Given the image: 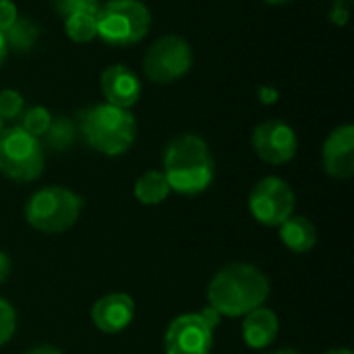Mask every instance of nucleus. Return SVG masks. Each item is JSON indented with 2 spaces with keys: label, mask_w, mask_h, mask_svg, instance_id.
I'll list each match as a JSON object with an SVG mask.
<instances>
[{
  "label": "nucleus",
  "mask_w": 354,
  "mask_h": 354,
  "mask_svg": "<svg viewBox=\"0 0 354 354\" xmlns=\"http://www.w3.org/2000/svg\"><path fill=\"white\" fill-rule=\"evenodd\" d=\"M270 278L251 263H228L207 286V307L220 317H245L263 307L270 297Z\"/></svg>",
  "instance_id": "obj_1"
},
{
  "label": "nucleus",
  "mask_w": 354,
  "mask_h": 354,
  "mask_svg": "<svg viewBox=\"0 0 354 354\" xmlns=\"http://www.w3.org/2000/svg\"><path fill=\"white\" fill-rule=\"evenodd\" d=\"M164 176L170 191L178 195H199L209 189L216 176V162L207 141L195 133L172 137L164 147Z\"/></svg>",
  "instance_id": "obj_2"
},
{
  "label": "nucleus",
  "mask_w": 354,
  "mask_h": 354,
  "mask_svg": "<svg viewBox=\"0 0 354 354\" xmlns=\"http://www.w3.org/2000/svg\"><path fill=\"white\" fill-rule=\"evenodd\" d=\"M73 122L87 147L110 158L129 151L137 137V120L131 110L106 102L79 110Z\"/></svg>",
  "instance_id": "obj_3"
},
{
  "label": "nucleus",
  "mask_w": 354,
  "mask_h": 354,
  "mask_svg": "<svg viewBox=\"0 0 354 354\" xmlns=\"http://www.w3.org/2000/svg\"><path fill=\"white\" fill-rule=\"evenodd\" d=\"M83 199L75 191L52 185L35 191L25 203V220L44 234H58L73 228L81 216Z\"/></svg>",
  "instance_id": "obj_4"
},
{
  "label": "nucleus",
  "mask_w": 354,
  "mask_h": 354,
  "mask_svg": "<svg viewBox=\"0 0 354 354\" xmlns=\"http://www.w3.org/2000/svg\"><path fill=\"white\" fill-rule=\"evenodd\" d=\"M151 27V12L141 0H108L97 10V37L110 48L139 44Z\"/></svg>",
  "instance_id": "obj_5"
},
{
  "label": "nucleus",
  "mask_w": 354,
  "mask_h": 354,
  "mask_svg": "<svg viewBox=\"0 0 354 354\" xmlns=\"http://www.w3.org/2000/svg\"><path fill=\"white\" fill-rule=\"evenodd\" d=\"M41 141L21 127L0 131V174L15 183H33L44 172Z\"/></svg>",
  "instance_id": "obj_6"
},
{
  "label": "nucleus",
  "mask_w": 354,
  "mask_h": 354,
  "mask_svg": "<svg viewBox=\"0 0 354 354\" xmlns=\"http://www.w3.org/2000/svg\"><path fill=\"white\" fill-rule=\"evenodd\" d=\"M193 66V48L180 35H162L143 56V73L158 85L183 79Z\"/></svg>",
  "instance_id": "obj_7"
},
{
  "label": "nucleus",
  "mask_w": 354,
  "mask_h": 354,
  "mask_svg": "<svg viewBox=\"0 0 354 354\" xmlns=\"http://www.w3.org/2000/svg\"><path fill=\"white\" fill-rule=\"evenodd\" d=\"M295 191L280 176H266L249 193V212L263 226H280L295 212Z\"/></svg>",
  "instance_id": "obj_8"
},
{
  "label": "nucleus",
  "mask_w": 354,
  "mask_h": 354,
  "mask_svg": "<svg viewBox=\"0 0 354 354\" xmlns=\"http://www.w3.org/2000/svg\"><path fill=\"white\" fill-rule=\"evenodd\" d=\"M214 328L199 313L174 317L164 334L166 354H212Z\"/></svg>",
  "instance_id": "obj_9"
},
{
  "label": "nucleus",
  "mask_w": 354,
  "mask_h": 354,
  "mask_svg": "<svg viewBox=\"0 0 354 354\" xmlns=\"http://www.w3.org/2000/svg\"><path fill=\"white\" fill-rule=\"evenodd\" d=\"M251 145L255 153L272 166L292 162L299 151L297 133L284 120H266L257 124L251 135Z\"/></svg>",
  "instance_id": "obj_10"
},
{
  "label": "nucleus",
  "mask_w": 354,
  "mask_h": 354,
  "mask_svg": "<svg viewBox=\"0 0 354 354\" xmlns=\"http://www.w3.org/2000/svg\"><path fill=\"white\" fill-rule=\"evenodd\" d=\"M324 168L336 180H348L354 174V127L340 124L336 127L322 149Z\"/></svg>",
  "instance_id": "obj_11"
},
{
  "label": "nucleus",
  "mask_w": 354,
  "mask_h": 354,
  "mask_svg": "<svg viewBox=\"0 0 354 354\" xmlns=\"http://www.w3.org/2000/svg\"><path fill=\"white\" fill-rule=\"evenodd\" d=\"M102 95L106 104L131 110L141 97V81L133 68L127 64H112L100 77Z\"/></svg>",
  "instance_id": "obj_12"
},
{
  "label": "nucleus",
  "mask_w": 354,
  "mask_h": 354,
  "mask_svg": "<svg viewBox=\"0 0 354 354\" xmlns=\"http://www.w3.org/2000/svg\"><path fill=\"white\" fill-rule=\"evenodd\" d=\"M135 301L124 292H110L97 299L91 307V322L104 334H118L127 330L135 317Z\"/></svg>",
  "instance_id": "obj_13"
},
{
  "label": "nucleus",
  "mask_w": 354,
  "mask_h": 354,
  "mask_svg": "<svg viewBox=\"0 0 354 354\" xmlns=\"http://www.w3.org/2000/svg\"><path fill=\"white\" fill-rule=\"evenodd\" d=\"M243 340L253 351H263L274 344L280 332L278 315L268 307H257L255 311L247 313L241 326Z\"/></svg>",
  "instance_id": "obj_14"
},
{
  "label": "nucleus",
  "mask_w": 354,
  "mask_h": 354,
  "mask_svg": "<svg viewBox=\"0 0 354 354\" xmlns=\"http://www.w3.org/2000/svg\"><path fill=\"white\" fill-rule=\"evenodd\" d=\"M278 228L282 245L297 255H305L317 245V228L305 216H290Z\"/></svg>",
  "instance_id": "obj_15"
},
{
  "label": "nucleus",
  "mask_w": 354,
  "mask_h": 354,
  "mask_svg": "<svg viewBox=\"0 0 354 354\" xmlns=\"http://www.w3.org/2000/svg\"><path fill=\"white\" fill-rule=\"evenodd\" d=\"M133 195L143 205H160L170 195V185L160 170H147L135 180Z\"/></svg>",
  "instance_id": "obj_16"
},
{
  "label": "nucleus",
  "mask_w": 354,
  "mask_h": 354,
  "mask_svg": "<svg viewBox=\"0 0 354 354\" xmlns=\"http://www.w3.org/2000/svg\"><path fill=\"white\" fill-rule=\"evenodd\" d=\"M2 35H4L8 52L12 50L17 54H25V52H29L35 46V41L39 37V27L31 19L19 17Z\"/></svg>",
  "instance_id": "obj_17"
},
{
  "label": "nucleus",
  "mask_w": 354,
  "mask_h": 354,
  "mask_svg": "<svg viewBox=\"0 0 354 354\" xmlns=\"http://www.w3.org/2000/svg\"><path fill=\"white\" fill-rule=\"evenodd\" d=\"M41 139H44L41 147H48L50 151H66L77 139L75 122L64 114L52 116V122Z\"/></svg>",
  "instance_id": "obj_18"
},
{
  "label": "nucleus",
  "mask_w": 354,
  "mask_h": 354,
  "mask_svg": "<svg viewBox=\"0 0 354 354\" xmlns=\"http://www.w3.org/2000/svg\"><path fill=\"white\" fill-rule=\"evenodd\" d=\"M64 31H66L68 39H73L77 44L95 39L97 37V12L83 10V12H75V15L66 17Z\"/></svg>",
  "instance_id": "obj_19"
},
{
  "label": "nucleus",
  "mask_w": 354,
  "mask_h": 354,
  "mask_svg": "<svg viewBox=\"0 0 354 354\" xmlns=\"http://www.w3.org/2000/svg\"><path fill=\"white\" fill-rule=\"evenodd\" d=\"M52 122V112L44 106H31V108H25L23 114H21V129H25L29 135L41 139L44 133L48 131Z\"/></svg>",
  "instance_id": "obj_20"
},
{
  "label": "nucleus",
  "mask_w": 354,
  "mask_h": 354,
  "mask_svg": "<svg viewBox=\"0 0 354 354\" xmlns=\"http://www.w3.org/2000/svg\"><path fill=\"white\" fill-rule=\"evenodd\" d=\"M23 110H25V97L17 89H2L0 91V118H2V122L21 118Z\"/></svg>",
  "instance_id": "obj_21"
},
{
  "label": "nucleus",
  "mask_w": 354,
  "mask_h": 354,
  "mask_svg": "<svg viewBox=\"0 0 354 354\" xmlns=\"http://www.w3.org/2000/svg\"><path fill=\"white\" fill-rule=\"evenodd\" d=\"M56 12L66 19L75 12H83V10H91V12H97L102 2L100 0H52Z\"/></svg>",
  "instance_id": "obj_22"
},
{
  "label": "nucleus",
  "mask_w": 354,
  "mask_h": 354,
  "mask_svg": "<svg viewBox=\"0 0 354 354\" xmlns=\"http://www.w3.org/2000/svg\"><path fill=\"white\" fill-rule=\"evenodd\" d=\"M17 330V313L6 299H0V346L10 342Z\"/></svg>",
  "instance_id": "obj_23"
},
{
  "label": "nucleus",
  "mask_w": 354,
  "mask_h": 354,
  "mask_svg": "<svg viewBox=\"0 0 354 354\" xmlns=\"http://www.w3.org/2000/svg\"><path fill=\"white\" fill-rule=\"evenodd\" d=\"M351 4H353V0H334L330 6V21L340 27L346 25L348 15H351Z\"/></svg>",
  "instance_id": "obj_24"
},
{
  "label": "nucleus",
  "mask_w": 354,
  "mask_h": 354,
  "mask_svg": "<svg viewBox=\"0 0 354 354\" xmlns=\"http://www.w3.org/2000/svg\"><path fill=\"white\" fill-rule=\"evenodd\" d=\"M19 19L17 4L12 0H0V31L4 33Z\"/></svg>",
  "instance_id": "obj_25"
},
{
  "label": "nucleus",
  "mask_w": 354,
  "mask_h": 354,
  "mask_svg": "<svg viewBox=\"0 0 354 354\" xmlns=\"http://www.w3.org/2000/svg\"><path fill=\"white\" fill-rule=\"evenodd\" d=\"M257 97H259V102H261L263 106H272V104L278 102L280 93H278V89L272 87V85H261V87L257 89Z\"/></svg>",
  "instance_id": "obj_26"
},
{
  "label": "nucleus",
  "mask_w": 354,
  "mask_h": 354,
  "mask_svg": "<svg viewBox=\"0 0 354 354\" xmlns=\"http://www.w3.org/2000/svg\"><path fill=\"white\" fill-rule=\"evenodd\" d=\"M8 274H10V259H8V255H6V253H2V251H0V284H2V282H6Z\"/></svg>",
  "instance_id": "obj_27"
},
{
  "label": "nucleus",
  "mask_w": 354,
  "mask_h": 354,
  "mask_svg": "<svg viewBox=\"0 0 354 354\" xmlns=\"http://www.w3.org/2000/svg\"><path fill=\"white\" fill-rule=\"evenodd\" d=\"M25 354H64L60 348L50 346V344H41V346H33L31 351H27Z\"/></svg>",
  "instance_id": "obj_28"
},
{
  "label": "nucleus",
  "mask_w": 354,
  "mask_h": 354,
  "mask_svg": "<svg viewBox=\"0 0 354 354\" xmlns=\"http://www.w3.org/2000/svg\"><path fill=\"white\" fill-rule=\"evenodd\" d=\"M6 56H8V48H6V41H4V35H2V31H0V66L4 64V60H6Z\"/></svg>",
  "instance_id": "obj_29"
},
{
  "label": "nucleus",
  "mask_w": 354,
  "mask_h": 354,
  "mask_svg": "<svg viewBox=\"0 0 354 354\" xmlns=\"http://www.w3.org/2000/svg\"><path fill=\"white\" fill-rule=\"evenodd\" d=\"M324 354H353L351 348H332V351H328V353Z\"/></svg>",
  "instance_id": "obj_30"
},
{
  "label": "nucleus",
  "mask_w": 354,
  "mask_h": 354,
  "mask_svg": "<svg viewBox=\"0 0 354 354\" xmlns=\"http://www.w3.org/2000/svg\"><path fill=\"white\" fill-rule=\"evenodd\" d=\"M270 354H301V353H297V351H292V348H282V351H274V353H270Z\"/></svg>",
  "instance_id": "obj_31"
},
{
  "label": "nucleus",
  "mask_w": 354,
  "mask_h": 354,
  "mask_svg": "<svg viewBox=\"0 0 354 354\" xmlns=\"http://www.w3.org/2000/svg\"><path fill=\"white\" fill-rule=\"evenodd\" d=\"M268 4H286V2H292V0H263Z\"/></svg>",
  "instance_id": "obj_32"
},
{
  "label": "nucleus",
  "mask_w": 354,
  "mask_h": 354,
  "mask_svg": "<svg viewBox=\"0 0 354 354\" xmlns=\"http://www.w3.org/2000/svg\"><path fill=\"white\" fill-rule=\"evenodd\" d=\"M4 129V122H2V118H0V131Z\"/></svg>",
  "instance_id": "obj_33"
}]
</instances>
